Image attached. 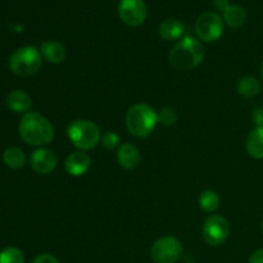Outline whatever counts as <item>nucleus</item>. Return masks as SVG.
<instances>
[{"label": "nucleus", "mask_w": 263, "mask_h": 263, "mask_svg": "<svg viewBox=\"0 0 263 263\" xmlns=\"http://www.w3.org/2000/svg\"><path fill=\"white\" fill-rule=\"evenodd\" d=\"M246 149L252 158L263 159V127H254L248 134Z\"/></svg>", "instance_id": "dca6fc26"}, {"label": "nucleus", "mask_w": 263, "mask_h": 263, "mask_svg": "<svg viewBox=\"0 0 263 263\" xmlns=\"http://www.w3.org/2000/svg\"><path fill=\"white\" fill-rule=\"evenodd\" d=\"M205 51L202 43L194 37L181 39L170 53V63L179 71H189L195 68L204 59Z\"/></svg>", "instance_id": "f03ea898"}, {"label": "nucleus", "mask_w": 263, "mask_h": 263, "mask_svg": "<svg viewBox=\"0 0 263 263\" xmlns=\"http://www.w3.org/2000/svg\"><path fill=\"white\" fill-rule=\"evenodd\" d=\"M249 263H263V249L254 252L249 258Z\"/></svg>", "instance_id": "bb28decb"}, {"label": "nucleus", "mask_w": 263, "mask_h": 263, "mask_svg": "<svg viewBox=\"0 0 263 263\" xmlns=\"http://www.w3.org/2000/svg\"><path fill=\"white\" fill-rule=\"evenodd\" d=\"M223 21L231 28H239L246 23L247 12L240 5L233 4L223 12Z\"/></svg>", "instance_id": "f3484780"}, {"label": "nucleus", "mask_w": 263, "mask_h": 263, "mask_svg": "<svg viewBox=\"0 0 263 263\" xmlns=\"http://www.w3.org/2000/svg\"><path fill=\"white\" fill-rule=\"evenodd\" d=\"M199 207L200 210L207 213H212L220 207V197L217 193L212 190H204L199 197Z\"/></svg>", "instance_id": "aec40b11"}, {"label": "nucleus", "mask_w": 263, "mask_h": 263, "mask_svg": "<svg viewBox=\"0 0 263 263\" xmlns=\"http://www.w3.org/2000/svg\"><path fill=\"white\" fill-rule=\"evenodd\" d=\"M213 5H215L216 9L223 13L231 4L229 3V0H213Z\"/></svg>", "instance_id": "a878e982"}, {"label": "nucleus", "mask_w": 263, "mask_h": 263, "mask_svg": "<svg viewBox=\"0 0 263 263\" xmlns=\"http://www.w3.org/2000/svg\"><path fill=\"white\" fill-rule=\"evenodd\" d=\"M21 139L31 146L48 145L54 139V127L50 121L39 112H28L23 115L18 125Z\"/></svg>", "instance_id": "f257e3e1"}, {"label": "nucleus", "mask_w": 263, "mask_h": 263, "mask_svg": "<svg viewBox=\"0 0 263 263\" xmlns=\"http://www.w3.org/2000/svg\"><path fill=\"white\" fill-rule=\"evenodd\" d=\"M262 231H263V222H262Z\"/></svg>", "instance_id": "c85d7f7f"}, {"label": "nucleus", "mask_w": 263, "mask_h": 263, "mask_svg": "<svg viewBox=\"0 0 263 263\" xmlns=\"http://www.w3.org/2000/svg\"><path fill=\"white\" fill-rule=\"evenodd\" d=\"M90 166H91V159H90L89 154L82 151L72 152L64 162L67 174L73 177H80L86 174Z\"/></svg>", "instance_id": "9b49d317"}, {"label": "nucleus", "mask_w": 263, "mask_h": 263, "mask_svg": "<svg viewBox=\"0 0 263 263\" xmlns=\"http://www.w3.org/2000/svg\"><path fill=\"white\" fill-rule=\"evenodd\" d=\"M32 263H59L57 261V258L54 256L49 253H43L39 254L35 259H33Z\"/></svg>", "instance_id": "393cba45"}, {"label": "nucleus", "mask_w": 263, "mask_h": 263, "mask_svg": "<svg viewBox=\"0 0 263 263\" xmlns=\"http://www.w3.org/2000/svg\"><path fill=\"white\" fill-rule=\"evenodd\" d=\"M40 53L43 58L51 64H59L66 59V48L59 41H44L40 46Z\"/></svg>", "instance_id": "ddd939ff"}, {"label": "nucleus", "mask_w": 263, "mask_h": 263, "mask_svg": "<svg viewBox=\"0 0 263 263\" xmlns=\"http://www.w3.org/2000/svg\"><path fill=\"white\" fill-rule=\"evenodd\" d=\"M261 76H262V81H263V63H262V67H261Z\"/></svg>", "instance_id": "cd10ccee"}, {"label": "nucleus", "mask_w": 263, "mask_h": 263, "mask_svg": "<svg viewBox=\"0 0 263 263\" xmlns=\"http://www.w3.org/2000/svg\"><path fill=\"white\" fill-rule=\"evenodd\" d=\"M0 263H25V256L21 249L8 247L0 252Z\"/></svg>", "instance_id": "412c9836"}, {"label": "nucleus", "mask_w": 263, "mask_h": 263, "mask_svg": "<svg viewBox=\"0 0 263 263\" xmlns=\"http://www.w3.org/2000/svg\"><path fill=\"white\" fill-rule=\"evenodd\" d=\"M230 233V226L228 220L222 216L212 215L204 221L202 228L203 239L210 246H220L228 239Z\"/></svg>", "instance_id": "6e6552de"}, {"label": "nucleus", "mask_w": 263, "mask_h": 263, "mask_svg": "<svg viewBox=\"0 0 263 263\" xmlns=\"http://www.w3.org/2000/svg\"><path fill=\"white\" fill-rule=\"evenodd\" d=\"M140 152L133 144H122L117 152V162L122 168L134 170L140 163Z\"/></svg>", "instance_id": "f8f14e48"}, {"label": "nucleus", "mask_w": 263, "mask_h": 263, "mask_svg": "<svg viewBox=\"0 0 263 263\" xmlns=\"http://www.w3.org/2000/svg\"><path fill=\"white\" fill-rule=\"evenodd\" d=\"M151 256L156 263H175L182 256V244L175 236H163L153 244Z\"/></svg>", "instance_id": "423d86ee"}, {"label": "nucleus", "mask_w": 263, "mask_h": 263, "mask_svg": "<svg viewBox=\"0 0 263 263\" xmlns=\"http://www.w3.org/2000/svg\"><path fill=\"white\" fill-rule=\"evenodd\" d=\"M195 32L204 43L218 40L223 32V20L215 12H205L195 22Z\"/></svg>", "instance_id": "0eeeda50"}, {"label": "nucleus", "mask_w": 263, "mask_h": 263, "mask_svg": "<svg viewBox=\"0 0 263 263\" xmlns=\"http://www.w3.org/2000/svg\"><path fill=\"white\" fill-rule=\"evenodd\" d=\"M30 163L36 174L48 175L55 170L58 158H57L55 153L50 149L39 148L31 154Z\"/></svg>", "instance_id": "9d476101"}, {"label": "nucleus", "mask_w": 263, "mask_h": 263, "mask_svg": "<svg viewBox=\"0 0 263 263\" xmlns=\"http://www.w3.org/2000/svg\"><path fill=\"white\" fill-rule=\"evenodd\" d=\"M3 161H4L5 166H8L12 170L22 168L26 163V154L18 146H10V148H7L4 151Z\"/></svg>", "instance_id": "6ab92c4d"}, {"label": "nucleus", "mask_w": 263, "mask_h": 263, "mask_svg": "<svg viewBox=\"0 0 263 263\" xmlns=\"http://www.w3.org/2000/svg\"><path fill=\"white\" fill-rule=\"evenodd\" d=\"M236 90L244 98H253L261 92L262 87L258 80L252 76H244L236 84Z\"/></svg>", "instance_id": "a211bd4d"}, {"label": "nucleus", "mask_w": 263, "mask_h": 263, "mask_svg": "<svg viewBox=\"0 0 263 263\" xmlns=\"http://www.w3.org/2000/svg\"><path fill=\"white\" fill-rule=\"evenodd\" d=\"M118 15L125 25L139 27L148 15V9L144 0H121L118 4Z\"/></svg>", "instance_id": "1a4fd4ad"}, {"label": "nucleus", "mask_w": 263, "mask_h": 263, "mask_svg": "<svg viewBox=\"0 0 263 263\" xmlns=\"http://www.w3.org/2000/svg\"><path fill=\"white\" fill-rule=\"evenodd\" d=\"M8 64L10 71L17 76H32L40 71L43 66V55L36 46H22L10 55Z\"/></svg>", "instance_id": "39448f33"}, {"label": "nucleus", "mask_w": 263, "mask_h": 263, "mask_svg": "<svg viewBox=\"0 0 263 263\" xmlns=\"http://www.w3.org/2000/svg\"><path fill=\"white\" fill-rule=\"evenodd\" d=\"M177 122V113L174 108L164 107L162 108L158 112V123H161L162 126H174Z\"/></svg>", "instance_id": "4be33fe9"}, {"label": "nucleus", "mask_w": 263, "mask_h": 263, "mask_svg": "<svg viewBox=\"0 0 263 263\" xmlns=\"http://www.w3.org/2000/svg\"><path fill=\"white\" fill-rule=\"evenodd\" d=\"M7 105L15 113H28L32 105L31 97L23 90H13L7 97Z\"/></svg>", "instance_id": "4468645a"}, {"label": "nucleus", "mask_w": 263, "mask_h": 263, "mask_svg": "<svg viewBox=\"0 0 263 263\" xmlns=\"http://www.w3.org/2000/svg\"><path fill=\"white\" fill-rule=\"evenodd\" d=\"M100 141H102V145L105 149L112 151V149H116L120 145V136H118V134L113 133V131H108V133L103 134L102 140Z\"/></svg>", "instance_id": "5701e85b"}, {"label": "nucleus", "mask_w": 263, "mask_h": 263, "mask_svg": "<svg viewBox=\"0 0 263 263\" xmlns=\"http://www.w3.org/2000/svg\"><path fill=\"white\" fill-rule=\"evenodd\" d=\"M67 135L76 148L86 152L94 149L102 140V134L99 127L92 121L73 120L67 127Z\"/></svg>", "instance_id": "20e7f679"}, {"label": "nucleus", "mask_w": 263, "mask_h": 263, "mask_svg": "<svg viewBox=\"0 0 263 263\" xmlns=\"http://www.w3.org/2000/svg\"><path fill=\"white\" fill-rule=\"evenodd\" d=\"M252 121L256 125V127H263V107L256 108L252 112Z\"/></svg>", "instance_id": "b1692460"}, {"label": "nucleus", "mask_w": 263, "mask_h": 263, "mask_svg": "<svg viewBox=\"0 0 263 263\" xmlns=\"http://www.w3.org/2000/svg\"><path fill=\"white\" fill-rule=\"evenodd\" d=\"M184 31L185 27L181 21L175 20V18L164 20L158 27L159 36L167 41H174L181 39L182 35H184Z\"/></svg>", "instance_id": "2eb2a0df"}, {"label": "nucleus", "mask_w": 263, "mask_h": 263, "mask_svg": "<svg viewBox=\"0 0 263 263\" xmlns=\"http://www.w3.org/2000/svg\"><path fill=\"white\" fill-rule=\"evenodd\" d=\"M126 127L136 138H146L158 123V113L153 107L144 103L133 105L126 113Z\"/></svg>", "instance_id": "7ed1b4c3"}]
</instances>
